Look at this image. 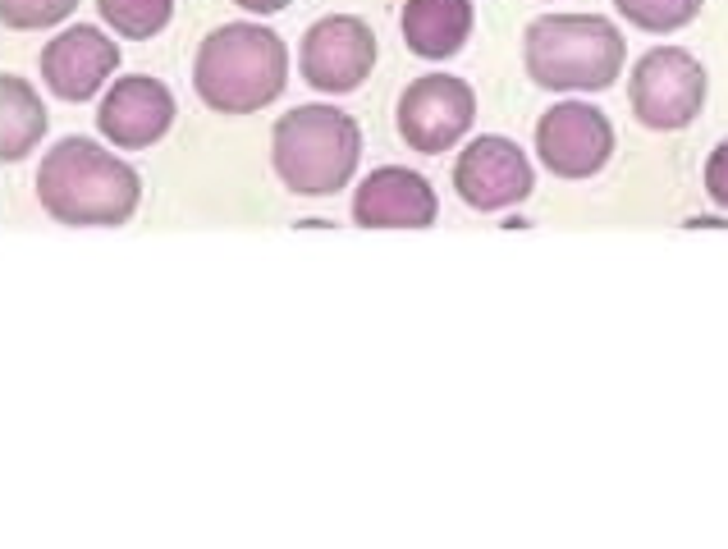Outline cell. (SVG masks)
Returning a JSON list of instances; mask_svg holds the SVG:
<instances>
[{
	"label": "cell",
	"mask_w": 728,
	"mask_h": 549,
	"mask_svg": "<svg viewBox=\"0 0 728 549\" xmlns=\"http://www.w3.org/2000/svg\"><path fill=\"white\" fill-rule=\"evenodd\" d=\"M78 10V0H0V23L14 33H37V28H55Z\"/></svg>",
	"instance_id": "e0dca14e"
},
{
	"label": "cell",
	"mask_w": 728,
	"mask_h": 549,
	"mask_svg": "<svg viewBox=\"0 0 728 549\" xmlns=\"http://www.w3.org/2000/svg\"><path fill=\"white\" fill-rule=\"evenodd\" d=\"M472 37V0H408L403 42L417 60H449Z\"/></svg>",
	"instance_id": "4fadbf2b"
},
{
	"label": "cell",
	"mask_w": 728,
	"mask_h": 549,
	"mask_svg": "<svg viewBox=\"0 0 728 549\" xmlns=\"http://www.w3.org/2000/svg\"><path fill=\"white\" fill-rule=\"evenodd\" d=\"M97 14L120 37L147 42V37L165 33V23L174 14V0H97Z\"/></svg>",
	"instance_id": "9a60e30c"
},
{
	"label": "cell",
	"mask_w": 728,
	"mask_h": 549,
	"mask_svg": "<svg viewBox=\"0 0 728 549\" xmlns=\"http://www.w3.org/2000/svg\"><path fill=\"white\" fill-rule=\"evenodd\" d=\"M174 124V97L161 78L129 74L110 87L97 106V129L106 133V142H115L120 151H147L170 133Z\"/></svg>",
	"instance_id": "30bf717a"
},
{
	"label": "cell",
	"mask_w": 728,
	"mask_h": 549,
	"mask_svg": "<svg viewBox=\"0 0 728 549\" xmlns=\"http://www.w3.org/2000/svg\"><path fill=\"white\" fill-rule=\"evenodd\" d=\"M46 138V106L19 74L0 78V161L19 165Z\"/></svg>",
	"instance_id": "5bb4252c"
},
{
	"label": "cell",
	"mask_w": 728,
	"mask_h": 549,
	"mask_svg": "<svg viewBox=\"0 0 728 549\" xmlns=\"http://www.w3.org/2000/svg\"><path fill=\"white\" fill-rule=\"evenodd\" d=\"M303 83L326 97L358 92L376 69V33L358 14H330L303 33Z\"/></svg>",
	"instance_id": "ba28073f"
},
{
	"label": "cell",
	"mask_w": 728,
	"mask_h": 549,
	"mask_svg": "<svg viewBox=\"0 0 728 549\" xmlns=\"http://www.w3.org/2000/svg\"><path fill=\"white\" fill-rule=\"evenodd\" d=\"M120 69V46L110 42L92 23H74L60 37H51L42 51V78L46 92L60 101H87L97 97L106 78Z\"/></svg>",
	"instance_id": "8fae6325"
},
{
	"label": "cell",
	"mask_w": 728,
	"mask_h": 549,
	"mask_svg": "<svg viewBox=\"0 0 728 549\" xmlns=\"http://www.w3.org/2000/svg\"><path fill=\"white\" fill-rule=\"evenodd\" d=\"M399 138L422 156H440L454 142H463L477 124V92L454 74H426L403 87L394 110Z\"/></svg>",
	"instance_id": "8992f818"
},
{
	"label": "cell",
	"mask_w": 728,
	"mask_h": 549,
	"mask_svg": "<svg viewBox=\"0 0 728 549\" xmlns=\"http://www.w3.org/2000/svg\"><path fill=\"white\" fill-rule=\"evenodd\" d=\"M289 83V51L266 23H225L197 46L193 87L220 115H257Z\"/></svg>",
	"instance_id": "7a4b0ae2"
},
{
	"label": "cell",
	"mask_w": 728,
	"mask_h": 549,
	"mask_svg": "<svg viewBox=\"0 0 728 549\" xmlns=\"http://www.w3.org/2000/svg\"><path fill=\"white\" fill-rule=\"evenodd\" d=\"M138 197V170L92 138H60L37 170V202L60 225H124Z\"/></svg>",
	"instance_id": "6da1fadb"
},
{
	"label": "cell",
	"mask_w": 728,
	"mask_h": 549,
	"mask_svg": "<svg viewBox=\"0 0 728 549\" xmlns=\"http://www.w3.org/2000/svg\"><path fill=\"white\" fill-rule=\"evenodd\" d=\"M362 161L358 119L339 106H298L275 124L271 165L280 183L298 197H335Z\"/></svg>",
	"instance_id": "277c9868"
},
{
	"label": "cell",
	"mask_w": 728,
	"mask_h": 549,
	"mask_svg": "<svg viewBox=\"0 0 728 549\" xmlns=\"http://www.w3.org/2000/svg\"><path fill=\"white\" fill-rule=\"evenodd\" d=\"M706 0H614V10L642 33H678L701 14Z\"/></svg>",
	"instance_id": "2e32d148"
},
{
	"label": "cell",
	"mask_w": 728,
	"mask_h": 549,
	"mask_svg": "<svg viewBox=\"0 0 728 549\" xmlns=\"http://www.w3.org/2000/svg\"><path fill=\"white\" fill-rule=\"evenodd\" d=\"M706 193H710V202L728 211V138L710 151V161H706Z\"/></svg>",
	"instance_id": "ac0fdd59"
},
{
	"label": "cell",
	"mask_w": 728,
	"mask_h": 549,
	"mask_svg": "<svg viewBox=\"0 0 728 549\" xmlns=\"http://www.w3.org/2000/svg\"><path fill=\"white\" fill-rule=\"evenodd\" d=\"M536 156L555 179H591L614 156V124L591 101H559L536 124Z\"/></svg>",
	"instance_id": "52a82bcc"
},
{
	"label": "cell",
	"mask_w": 728,
	"mask_h": 549,
	"mask_svg": "<svg viewBox=\"0 0 728 549\" xmlns=\"http://www.w3.org/2000/svg\"><path fill=\"white\" fill-rule=\"evenodd\" d=\"M706 69L683 46H655L632 65V115L651 133H678L706 110Z\"/></svg>",
	"instance_id": "5b68a950"
},
{
	"label": "cell",
	"mask_w": 728,
	"mask_h": 549,
	"mask_svg": "<svg viewBox=\"0 0 728 549\" xmlns=\"http://www.w3.org/2000/svg\"><path fill=\"white\" fill-rule=\"evenodd\" d=\"M435 216H440L435 188L403 165L371 170L353 197V225L362 229H431Z\"/></svg>",
	"instance_id": "7c38bea8"
},
{
	"label": "cell",
	"mask_w": 728,
	"mask_h": 549,
	"mask_svg": "<svg viewBox=\"0 0 728 549\" xmlns=\"http://www.w3.org/2000/svg\"><path fill=\"white\" fill-rule=\"evenodd\" d=\"M536 188V170L527 151L509 138H477L463 147L454 165V193L472 211H509L522 206Z\"/></svg>",
	"instance_id": "9c48e42d"
},
{
	"label": "cell",
	"mask_w": 728,
	"mask_h": 549,
	"mask_svg": "<svg viewBox=\"0 0 728 549\" xmlns=\"http://www.w3.org/2000/svg\"><path fill=\"white\" fill-rule=\"evenodd\" d=\"M628 46L600 14H545L527 23L522 65L545 92H605L623 74Z\"/></svg>",
	"instance_id": "3957f363"
},
{
	"label": "cell",
	"mask_w": 728,
	"mask_h": 549,
	"mask_svg": "<svg viewBox=\"0 0 728 549\" xmlns=\"http://www.w3.org/2000/svg\"><path fill=\"white\" fill-rule=\"evenodd\" d=\"M234 5L248 14H280V10H289L294 0H234Z\"/></svg>",
	"instance_id": "d6986e66"
}]
</instances>
